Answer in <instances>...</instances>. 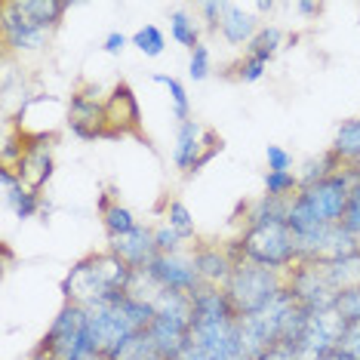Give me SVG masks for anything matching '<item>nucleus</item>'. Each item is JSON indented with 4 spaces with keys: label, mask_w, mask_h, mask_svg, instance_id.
I'll use <instances>...</instances> for the list:
<instances>
[{
    "label": "nucleus",
    "mask_w": 360,
    "mask_h": 360,
    "mask_svg": "<svg viewBox=\"0 0 360 360\" xmlns=\"http://www.w3.org/2000/svg\"><path fill=\"white\" fill-rule=\"evenodd\" d=\"M360 182V167H342L339 173L321 179L314 185H302L299 194L290 200L286 225L296 234V243L314 237L330 225H342L351 188Z\"/></svg>",
    "instance_id": "nucleus-1"
},
{
    "label": "nucleus",
    "mask_w": 360,
    "mask_h": 360,
    "mask_svg": "<svg viewBox=\"0 0 360 360\" xmlns=\"http://www.w3.org/2000/svg\"><path fill=\"white\" fill-rule=\"evenodd\" d=\"M89 314V339H93L96 354L114 357L127 342H133L136 335L148 333L154 323V305L145 299H136L133 292H120L102 305L86 308Z\"/></svg>",
    "instance_id": "nucleus-2"
},
{
    "label": "nucleus",
    "mask_w": 360,
    "mask_h": 360,
    "mask_svg": "<svg viewBox=\"0 0 360 360\" xmlns=\"http://www.w3.org/2000/svg\"><path fill=\"white\" fill-rule=\"evenodd\" d=\"M133 268L114 252H89V256L77 259L71 271L62 277V299L84 308L102 305V302L127 292L133 283Z\"/></svg>",
    "instance_id": "nucleus-3"
},
{
    "label": "nucleus",
    "mask_w": 360,
    "mask_h": 360,
    "mask_svg": "<svg viewBox=\"0 0 360 360\" xmlns=\"http://www.w3.org/2000/svg\"><path fill=\"white\" fill-rule=\"evenodd\" d=\"M231 252L234 259H247L252 265L271 268V271L286 274L292 265L299 262V243L296 234L290 231L286 222H259V225H247L243 234L231 240Z\"/></svg>",
    "instance_id": "nucleus-4"
},
{
    "label": "nucleus",
    "mask_w": 360,
    "mask_h": 360,
    "mask_svg": "<svg viewBox=\"0 0 360 360\" xmlns=\"http://www.w3.org/2000/svg\"><path fill=\"white\" fill-rule=\"evenodd\" d=\"M89 357H96L93 339H89V314L84 305L65 302L28 360H89Z\"/></svg>",
    "instance_id": "nucleus-5"
},
{
    "label": "nucleus",
    "mask_w": 360,
    "mask_h": 360,
    "mask_svg": "<svg viewBox=\"0 0 360 360\" xmlns=\"http://www.w3.org/2000/svg\"><path fill=\"white\" fill-rule=\"evenodd\" d=\"M283 286H286V274L240 259L222 290H225L228 302H231V308L237 311V317H250V314H259L262 308L271 305V302L281 296Z\"/></svg>",
    "instance_id": "nucleus-6"
},
{
    "label": "nucleus",
    "mask_w": 360,
    "mask_h": 360,
    "mask_svg": "<svg viewBox=\"0 0 360 360\" xmlns=\"http://www.w3.org/2000/svg\"><path fill=\"white\" fill-rule=\"evenodd\" d=\"M286 290L308 311H326V308H335V302H339V292L333 290L323 265L311 259H299L286 271Z\"/></svg>",
    "instance_id": "nucleus-7"
},
{
    "label": "nucleus",
    "mask_w": 360,
    "mask_h": 360,
    "mask_svg": "<svg viewBox=\"0 0 360 360\" xmlns=\"http://www.w3.org/2000/svg\"><path fill=\"white\" fill-rule=\"evenodd\" d=\"M219 151H222V136H216L210 127H200L198 120H185V124H179L173 163H176V169H182L185 176L200 173Z\"/></svg>",
    "instance_id": "nucleus-8"
},
{
    "label": "nucleus",
    "mask_w": 360,
    "mask_h": 360,
    "mask_svg": "<svg viewBox=\"0 0 360 360\" xmlns=\"http://www.w3.org/2000/svg\"><path fill=\"white\" fill-rule=\"evenodd\" d=\"M342 323H345V317H342L335 308L311 311L305 330H302L299 342H296V354L302 360H326V357H333L335 354V342H339V333H342Z\"/></svg>",
    "instance_id": "nucleus-9"
},
{
    "label": "nucleus",
    "mask_w": 360,
    "mask_h": 360,
    "mask_svg": "<svg viewBox=\"0 0 360 360\" xmlns=\"http://www.w3.org/2000/svg\"><path fill=\"white\" fill-rule=\"evenodd\" d=\"M0 37H4V46L10 53H40L46 44H50L53 31H46L44 25L31 22L25 13L15 10L13 0H4L0 4Z\"/></svg>",
    "instance_id": "nucleus-10"
},
{
    "label": "nucleus",
    "mask_w": 360,
    "mask_h": 360,
    "mask_svg": "<svg viewBox=\"0 0 360 360\" xmlns=\"http://www.w3.org/2000/svg\"><path fill=\"white\" fill-rule=\"evenodd\" d=\"M105 127H108V139H127V136L145 139L139 99L127 80H120V84L105 96ZM145 142H148V139H145Z\"/></svg>",
    "instance_id": "nucleus-11"
},
{
    "label": "nucleus",
    "mask_w": 360,
    "mask_h": 360,
    "mask_svg": "<svg viewBox=\"0 0 360 360\" xmlns=\"http://www.w3.org/2000/svg\"><path fill=\"white\" fill-rule=\"evenodd\" d=\"M53 142H56V136H25V151H22L19 163L13 167L19 182L37 194L46 188V182L53 179V169H56Z\"/></svg>",
    "instance_id": "nucleus-12"
},
{
    "label": "nucleus",
    "mask_w": 360,
    "mask_h": 360,
    "mask_svg": "<svg viewBox=\"0 0 360 360\" xmlns=\"http://www.w3.org/2000/svg\"><path fill=\"white\" fill-rule=\"evenodd\" d=\"M148 277L160 290H173V292H185V296H194V292L203 286L198 268H194L191 252H173V256H158L148 268Z\"/></svg>",
    "instance_id": "nucleus-13"
},
{
    "label": "nucleus",
    "mask_w": 360,
    "mask_h": 360,
    "mask_svg": "<svg viewBox=\"0 0 360 360\" xmlns=\"http://www.w3.org/2000/svg\"><path fill=\"white\" fill-rule=\"evenodd\" d=\"M65 124H68V129L77 139H108V127H105V99L75 93L68 102V117H65Z\"/></svg>",
    "instance_id": "nucleus-14"
},
{
    "label": "nucleus",
    "mask_w": 360,
    "mask_h": 360,
    "mask_svg": "<svg viewBox=\"0 0 360 360\" xmlns=\"http://www.w3.org/2000/svg\"><path fill=\"white\" fill-rule=\"evenodd\" d=\"M191 259H194V268H198L200 281L207 286H225V281L231 277L234 265H237L231 243H216V240L194 243Z\"/></svg>",
    "instance_id": "nucleus-15"
},
{
    "label": "nucleus",
    "mask_w": 360,
    "mask_h": 360,
    "mask_svg": "<svg viewBox=\"0 0 360 360\" xmlns=\"http://www.w3.org/2000/svg\"><path fill=\"white\" fill-rule=\"evenodd\" d=\"M108 252L124 259L133 271H145L154 259H158V247H154V228L139 225L136 231L124 237H108Z\"/></svg>",
    "instance_id": "nucleus-16"
},
{
    "label": "nucleus",
    "mask_w": 360,
    "mask_h": 360,
    "mask_svg": "<svg viewBox=\"0 0 360 360\" xmlns=\"http://www.w3.org/2000/svg\"><path fill=\"white\" fill-rule=\"evenodd\" d=\"M259 19L250 10H243L240 4H225L222 22H219V34H222L231 46H247L259 31Z\"/></svg>",
    "instance_id": "nucleus-17"
},
{
    "label": "nucleus",
    "mask_w": 360,
    "mask_h": 360,
    "mask_svg": "<svg viewBox=\"0 0 360 360\" xmlns=\"http://www.w3.org/2000/svg\"><path fill=\"white\" fill-rule=\"evenodd\" d=\"M99 216H102V228H105V234L108 237H124L129 231H136L139 225V219H136V212L124 207L117 198H111V191H102V198H99Z\"/></svg>",
    "instance_id": "nucleus-18"
},
{
    "label": "nucleus",
    "mask_w": 360,
    "mask_h": 360,
    "mask_svg": "<svg viewBox=\"0 0 360 360\" xmlns=\"http://www.w3.org/2000/svg\"><path fill=\"white\" fill-rule=\"evenodd\" d=\"M15 10L25 13L31 22H37V25H44L46 31H56L62 25L65 13H68V0H13Z\"/></svg>",
    "instance_id": "nucleus-19"
},
{
    "label": "nucleus",
    "mask_w": 360,
    "mask_h": 360,
    "mask_svg": "<svg viewBox=\"0 0 360 360\" xmlns=\"http://www.w3.org/2000/svg\"><path fill=\"white\" fill-rule=\"evenodd\" d=\"M330 151L339 158L342 167H360V117H351L335 129Z\"/></svg>",
    "instance_id": "nucleus-20"
},
{
    "label": "nucleus",
    "mask_w": 360,
    "mask_h": 360,
    "mask_svg": "<svg viewBox=\"0 0 360 360\" xmlns=\"http://www.w3.org/2000/svg\"><path fill=\"white\" fill-rule=\"evenodd\" d=\"M326 277H330L333 290L339 292H348L354 290V286H360V250L351 252V256H342V259H333V262H321Z\"/></svg>",
    "instance_id": "nucleus-21"
},
{
    "label": "nucleus",
    "mask_w": 360,
    "mask_h": 360,
    "mask_svg": "<svg viewBox=\"0 0 360 360\" xmlns=\"http://www.w3.org/2000/svg\"><path fill=\"white\" fill-rule=\"evenodd\" d=\"M200 34H203V25H200L198 15H191L188 10H176L173 15H169V37H173L179 46L194 50V46L203 44Z\"/></svg>",
    "instance_id": "nucleus-22"
},
{
    "label": "nucleus",
    "mask_w": 360,
    "mask_h": 360,
    "mask_svg": "<svg viewBox=\"0 0 360 360\" xmlns=\"http://www.w3.org/2000/svg\"><path fill=\"white\" fill-rule=\"evenodd\" d=\"M281 46H283V31L277 28V25H262L256 31V37L247 44V56H256V59L262 62H271L277 53H281Z\"/></svg>",
    "instance_id": "nucleus-23"
},
{
    "label": "nucleus",
    "mask_w": 360,
    "mask_h": 360,
    "mask_svg": "<svg viewBox=\"0 0 360 360\" xmlns=\"http://www.w3.org/2000/svg\"><path fill=\"white\" fill-rule=\"evenodd\" d=\"M163 222H167L173 231L182 237V240H198V228H194V216L191 210L185 207L182 200H167L163 203Z\"/></svg>",
    "instance_id": "nucleus-24"
},
{
    "label": "nucleus",
    "mask_w": 360,
    "mask_h": 360,
    "mask_svg": "<svg viewBox=\"0 0 360 360\" xmlns=\"http://www.w3.org/2000/svg\"><path fill=\"white\" fill-rule=\"evenodd\" d=\"M154 84H160V86H167L169 89V99H173V114H176V120L179 124H185V120H191V102H188V89L185 84L179 77H169V75H163V71H158V75H151Z\"/></svg>",
    "instance_id": "nucleus-25"
},
{
    "label": "nucleus",
    "mask_w": 360,
    "mask_h": 360,
    "mask_svg": "<svg viewBox=\"0 0 360 360\" xmlns=\"http://www.w3.org/2000/svg\"><path fill=\"white\" fill-rule=\"evenodd\" d=\"M129 44L142 56H148V59H158V56H163V50H167V37H163V31L158 25H142L129 37Z\"/></svg>",
    "instance_id": "nucleus-26"
},
{
    "label": "nucleus",
    "mask_w": 360,
    "mask_h": 360,
    "mask_svg": "<svg viewBox=\"0 0 360 360\" xmlns=\"http://www.w3.org/2000/svg\"><path fill=\"white\" fill-rule=\"evenodd\" d=\"M299 176L292 173H265V194L268 198H281V200H292L299 194Z\"/></svg>",
    "instance_id": "nucleus-27"
},
{
    "label": "nucleus",
    "mask_w": 360,
    "mask_h": 360,
    "mask_svg": "<svg viewBox=\"0 0 360 360\" xmlns=\"http://www.w3.org/2000/svg\"><path fill=\"white\" fill-rule=\"evenodd\" d=\"M335 354L342 360H360V317L342 323L339 342H335Z\"/></svg>",
    "instance_id": "nucleus-28"
},
{
    "label": "nucleus",
    "mask_w": 360,
    "mask_h": 360,
    "mask_svg": "<svg viewBox=\"0 0 360 360\" xmlns=\"http://www.w3.org/2000/svg\"><path fill=\"white\" fill-rule=\"evenodd\" d=\"M182 237H179L167 222H160L154 228V247H158V256H173V252H182Z\"/></svg>",
    "instance_id": "nucleus-29"
},
{
    "label": "nucleus",
    "mask_w": 360,
    "mask_h": 360,
    "mask_svg": "<svg viewBox=\"0 0 360 360\" xmlns=\"http://www.w3.org/2000/svg\"><path fill=\"white\" fill-rule=\"evenodd\" d=\"M342 228L354 237L357 247H360V182L351 188V198H348V207H345V216H342Z\"/></svg>",
    "instance_id": "nucleus-30"
},
{
    "label": "nucleus",
    "mask_w": 360,
    "mask_h": 360,
    "mask_svg": "<svg viewBox=\"0 0 360 360\" xmlns=\"http://www.w3.org/2000/svg\"><path fill=\"white\" fill-rule=\"evenodd\" d=\"M212 71V56H210V46L200 44L191 50V59H188V77L191 80H207Z\"/></svg>",
    "instance_id": "nucleus-31"
},
{
    "label": "nucleus",
    "mask_w": 360,
    "mask_h": 360,
    "mask_svg": "<svg viewBox=\"0 0 360 360\" xmlns=\"http://www.w3.org/2000/svg\"><path fill=\"white\" fill-rule=\"evenodd\" d=\"M234 71H237L234 77L240 80V84H256V80L265 77L268 62H262V59H256V56H247V53H243V59L234 65Z\"/></svg>",
    "instance_id": "nucleus-32"
},
{
    "label": "nucleus",
    "mask_w": 360,
    "mask_h": 360,
    "mask_svg": "<svg viewBox=\"0 0 360 360\" xmlns=\"http://www.w3.org/2000/svg\"><path fill=\"white\" fill-rule=\"evenodd\" d=\"M265 158H268V173H290L292 169V154L281 148V145H268Z\"/></svg>",
    "instance_id": "nucleus-33"
},
{
    "label": "nucleus",
    "mask_w": 360,
    "mask_h": 360,
    "mask_svg": "<svg viewBox=\"0 0 360 360\" xmlns=\"http://www.w3.org/2000/svg\"><path fill=\"white\" fill-rule=\"evenodd\" d=\"M222 10H225V4H219V0H207V4H200V6H198L200 22H203V28H207L210 34H219V22H222Z\"/></svg>",
    "instance_id": "nucleus-34"
},
{
    "label": "nucleus",
    "mask_w": 360,
    "mask_h": 360,
    "mask_svg": "<svg viewBox=\"0 0 360 360\" xmlns=\"http://www.w3.org/2000/svg\"><path fill=\"white\" fill-rule=\"evenodd\" d=\"M335 311H339L345 321H351V317H360V286H354V290L342 292L339 302H335Z\"/></svg>",
    "instance_id": "nucleus-35"
},
{
    "label": "nucleus",
    "mask_w": 360,
    "mask_h": 360,
    "mask_svg": "<svg viewBox=\"0 0 360 360\" xmlns=\"http://www.w3.org/2000/svg\"><path fill=\"white\" fill-rule=\"evenodd\" d=\"M127 46H129V37L124 31H111V34H105V40H102V50L108 56H120Z\"/></svg>",
    "instance_id": "nucleus-36"
},
{
    "label": "nucleus",
    "mask_w": 360,
    "mask_h": 360,
    "mask_svg": "<svg viewBox=\"0 0 360 360\" xmlns=\"http://www.w3.org/2000/svg\"><path fill=\"white\" fill-rule=\"evenodd\" d=\"M296 10H299L302 15H317V13L323 10V6H321V4H296Z\"/></svg>",
    "instance_id": "nucleus-37"
},
{
    "label": "nucleus",
    "mask_w": 360,
    "mask_h": 360,
    "mask_svg": "<svg viewBox=\"0 0 360 360\" xmlns=\"http://www.w3.org/2000/svg\"><path fill=\"white\" fill-rule=\"evenodd\" d=\"M256 10H259V13H271V10H274V4H271V0H268V4L262 0V4H256Z\"/></svg>",
    "instance_id": "nucleus-38"
}]
</instances>
